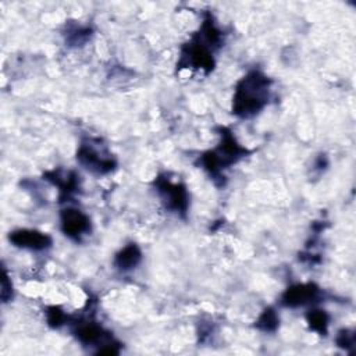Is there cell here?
<instances>
[{
    "label": "cell",
    "mask_w": 356,
    "mask_h": 356,
    "mask_svg": "<svg viewBox=\"0 0 356 356\" xmlns=\"http://www.w3.org/2000/svg\"><path fill=\"white\" fill-rule=\"evenodd\" d=\"M268 79L259 71H252L239 82L232 110L241 117H250L259 113L268 99Z\"/></svg>",
    "instance_id": "1"
},
{
    "label": "cell",
    "mask_w": 356,
    "mask_h": 356,
    "mask_svg": "<svg viewBox=\"0 0 356 356\" xmlns=\"http://www.w3.org/2000/svg\"><path fill=\"white\" fill-rule=\"evenodd\" d=\"M10 242L15 246L31 249V250H43L51 245V238L43 232L33 229H18L10 234Z\"/></svg>",
    "instance_id": "2"
},
{
    "label": "cell",
    "mask_w": 356,
    "mask_h": 356,
    "mask_svg": "<svg viewBox=\"0 0 356 356\" xmlns=\"http://www.w3.org/2000/svg\"><path fill=\"white\" fill-rule=\"evenodd\" d=\"M76 157L88 170L90 168L96 172H108L114 167V161L110 156H103V153L99 154L90 145H81Z\"/></svg>",
    "instance_id": "3"
},
{
    "label": "cell",
    "mask_w": 356,
    "mask_h": 356,
    "mask_svg": "<svg viewBox=\"0 0 356 356\" xmlns=\"http://www.w3.org/2000/svg\"><path fill=\"white\" fill-rule=\"evenodd\" d=\"M61 229L65 235L78 239L89 231V218L76 209H67L61 213Z\"/></svg>",
    "instance_id": "4"
},
{
    "label": "cell",
    "mask_w": 356,
    "mask_h": 356,
    "mask_svg": "<svg viewBox=\"0 0 356 356\" xmlns=\"http://www.w3.org/2000/svg\"><path fill=\"white\" fill-rule=\"evenodd\" d=\"M318 296V288L313 284H299L288 288L282 296V303L285 306H303L313 302Z\"/></svg>",
    "instance_id": "5"
},
{
    "label": "cell",
    "mask_w": 356,
    "mask_h": 356,
    "mask_svg": "<svg viewBox=\"0 0 356 356\" xmlns=\"http://www.w3.org/2000/svg\"><path fill=\"white\" fill-rule=\"evenodd\" d=\"M159 191H160L164 202L167 203V206L171 207L172 210L184 211L186 209L188 196H186V191L184 186L164 179L163 184H159Z\"/></svg>",
    "instance_id": "6"
},
{
    "label": "cell",
    "mask_w": 356,
    "mask_h": 356,
    "mask_svg": "<svg viewBox=\"0 0 356 356\" xmlns=\"http://www.w3.org/2000/svg\"><path fill=\"white\" fill-rule=\"evenodd\" d=\"M140 260V250L136 245L131 243L125 246L115 257V264L121 270H129L135 267Z\"/></svg>",
    "instance_id": "7"
},
{
    "label": "cell",
    "mask_w": 356,
    "mask_h": 356,
    "mask_svg": "<svg viewBox=\"0 0 356 356\" xmlns=\"http://www.w3.org/2000/svg\"><path fill=\"white\" fill-rule=\"evenodd\" d=\"M307 321L310 324V327L314 331L318 332H325L327 331V324H328V317L323 310H313L307 314Z\"/></svg>",
    "instance_id": "8"
},
{
    "label": "cell",
    "mask_w": 356,
    "mask_h": 356,
    "mask_svg": "<svg viewBox=\"0 0 356 356\" xmlns=\"http://www.w3.org/2000/svg\"><path fill=\"white\" fill-rule=\"evenodd\" d=\"M277 323H278L277 314L271 309H268L260 316L257 321V327L261 328L263 331H273L277 327Z\"/></svg>",
    "instance_id": "9"
},
{
    "label": "cell",
    "mask_w": 356,
    "mask_h": 356,
    "mask_svg": "<svg viewBox=\"0 0 356 356\" xmlns=\"http://www.w3.org/2000/svg\"><path fill=\"white\" fill-rule=\"evenodd\" d=\"M7 278H8L7 273L4 271L3 281H1V299H3V302H7V299L11 298V282L8 284Z\"/></svg>",
    "instance_id": "10"
}]
</instances>
